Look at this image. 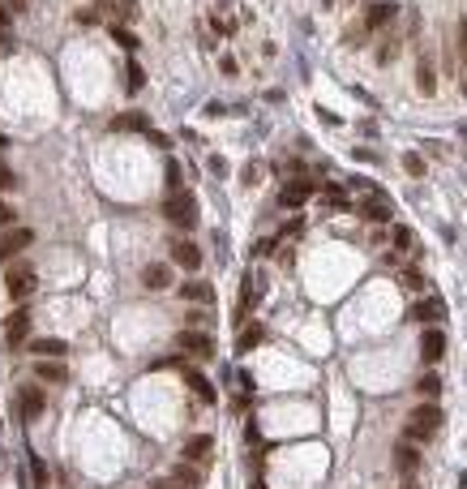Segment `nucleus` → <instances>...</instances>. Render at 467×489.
Returning <instances> with one entry per match:
<instances>
[{"label":"nucleus","instance_id":"40","mask_svg":"<svg viewBox=\"0 0 467 489\" xmlns=\"http://www.w3.org/2000/svg\"><path fill=\"white\" fill-rule=\"evenodd\" d=\"M150 489H176V485H172V481H155Z\"/></svg>","mask_w":467,"mask_h":489},{"label":"nucleus","instance_id":"25","mask_svg":"<svg viewBox=\"0 0 467 489\" xmlns=\"http://www.w3.org/2000/svg\"><path fill=\"white\" fill-rule=\"evenodd\" d=\"M321 202H326V206H347V193L339 185H326V189H321Z\"/></svg>","mask_w":467,"mask_h":489},{"label":"nucleus","instance_id":"1","mask_svg":"<svg viewBox=\"0 0 467 489\" xmlns=\"http://www.w3.org/2000/svg\"><path fill=\"white\" fill-rule=\"evenodd\" d=\"M438 429H442V408L438 403H425V408H416V412L408 416L403 438H408V442H429Z\"/></svg>","mask_w":467,"mask_h":489},{"label":"nucleus","instance_id":"17","mask_svg":"<svg viewBox=\"0 0 467 489\" xmlns=\"http://www.w3.org/2000/svg\"><path fill=\"white\" fill-rule=\"evenodd\" d=\"M172 481L185 485V489H198V485H202V472L193 468V464H176V468H172Z\"/></svg>","mask_w":467,"mask_h":489},{"label":"nucleus","instance_id":"14","mask_svg":"<svg viewBox=\"0 0 467 489\" xmlns=\"http://www.w3.org/2000/svg\"><path fill=\"white\" fill-rule=\"evenodd\" d=\"M35 373H39L43 382H56V386H60V382H69V369H64V361H39Z\"/></svg>","mask_w":467,"mask_h":489},{"label":"nucleus","instance_id":"18","mask_svg":"<svg viewBox=\"0 0 467 489\" xmlns=\"http://www.w3.org/2000/svg\"><path fill=\"white\" fill-rule=\"evenodd\" d=\"M309 193H313V185H309V181H292V185L283 189V206H300L304 198H309Z\"/></svg>","mask_w":467,"mask_h":489},{"label":"nucleus","instance_id":"16","mask_svg":"<svg viewBox=\"0 0 467 489\" xmlns=\"http://www.w3.org/2000/svg\"><path fill=\"white\" fill-rule=\"evenodd\" d=\"M390 18H395V5H390V0L373 5V9H369V22H364V35H369V30H377V26H386Z\"/></svg>","mask_w":467,"mask_h":489},{"label":"nucleus","instance_id":"13","mask_svg":"<svg viewBox=\"0 0 467 489\" xmlns=\"http://www.w3.org/2000/svg\"><path fill=\"white\" fill-rule=\"evenodd\" d=\"M412 318H421V322H442L446 318V305L438 301V297H429V301H421L412 309Z\"/></svg>","mask_w":467,"mask_h":489},{"label":"nucleus","instance_id":"43","mask_svg":"<svg viewBox=\"0 0 467 489\" xmlns=\"http://www.w3.org/2000/svg\"><path fill=\"white\" fill-rule=\"evenodd\" d=\"M5 146H9V142H5V134H0V151H5Z\"/></svg>","mask_w":467,"mask_h":489},{"label":"nucleus","instance_id":"24","mask_svg":"<svg viewBox=\"0 0 467 489\" xmlns=\"http://www.w3.org/2000/svg\"><path fill=\"white\" fill-rule=\"evenodd\" d=\"M181 292H185V301H202V305H211V288H206V284H185Z\"/></svg>","mask_w":467,"mask_h":489},{"label":"nucleus","instance_id":"30","mask_svg":"<svg viewBox=\"0 0 467 489\" xmlns=\"http://www.w3.org/2000/svg\"><path fill=\"white\" fill-rule=\"evenodd\" d=\"M9 189H18V176H13L5 163H0V193H9Z\"/></svg>","mask_w":467,"mask_h":489},{"label":"nucleus","instance_id":"21","mask_svg":"<svg viewBox=\"0 0 467 489\" xmlns=\"http://www.w3.org/2000/svg\"><path fill=\"white\" fill-rule=\"evenodd\" d=\"M185 455H189V460H211V438H206V434L189 438V442H185Z\"/></svg>","mask_w":467,"mask_h":489},{"label":"nucleus","instance_id":"20","mask_svg":"<svg viewBox=\"0 0 467 489\" xmlns=\"http://www.w3.org/2000/svg\"><path fill=\"white\" fill-rule=\"evenodd\" d=\"M356 215H364L369 223H386V219H390V206H386V202H360Z\"/></svg>","mask_w":467,"mask_h":489},{"label":"nucleus","instance_id":"15","mask_svg":"<svg viewBox=\"0 0 467 489\" xmlns=\"http://www.w3.org/2000/svg\"><path fill=\"white\" fill-rule=\"evenodd\" d=\"M416 86H421V95H433V90H438V73H433L429 56H421V64H416Z\"/></svg>","mask_w":467,"mask_h":489},{"label":"nucleus","instance_id":"33","mask_svg":"<svg viewBox=\"0 0 467 489\" xmlns=\"http://www.w3.org/2000/svg\"><path fill=\"white\" fill-rule=\"evenodd\" d=\"M111 39H116L120 47H137V39H133V35H129V30H124V26H116V30H111Z\"/></svg>","mask_w":467,"mask_h":489},{"label":"nucleus","instance_id":"44","mask_svg":"<svg viewBox=\"0 0 467 489\" xmlns=\"http://www.w3.org/2000/svg\"><path fill=\"white\" fill-rule=\"evenodd\" d=\"M253 489H266V485H262V481H253Z\"/></svg>","mask_w":467,"mask_h":489},{"label":"nucleus","instance_id":"42","mask_svg":"<svg viewBox=\"0 0 467 489\" xmlns=\"http://www.w3.org/2000/svg\"><path fill=\"white\" fill-rule=\"evenodd\" d=\"M459 489H467V472H463V477H459Z\"/></svg>","mask_w":467,"mask_h":489},{"label":"nucleus","instance_id":"22","mask_svg":"<svg viewBox=\"0 0 467 489\" xmlns=\"http://www.w3.org/2000/svg\"><path fill=\"white\" fill-rule=\"evenodd\" d=\"M262 339H266V331H262V326H249V331L240 335V344H236V348H240V352H253L257 344H262Z\"/></svg>","mask_w":467,"mask_h":489},{"label":"nucleus","instance_id":"10","mask_svg":"<svg viewBox=\"0 0 467 489\" xmlns=\"http://www.w3.org/2000/svg\"><path fill=\"white\" fill-rule=\"evenodd\" d=\"M30 352H35L39 361H64L69 344H64V339H35V344H30Z\"/></svg>","mask_w":467,"mask_h":489},{"label":"nucleus","instance_id":"31","mask_svg":"<svg viewBox=\"0 0 467 489\" xmlns=\"http://www.w3.org/2000/svg\"><path fill=\"white\" fill-rule=\"evenodd\" d=\"M13 219H18V210H13L5 198H0V227H13Z\"/></svg>","mask_w":467,"mask_h":489},{"label":"nucleus","instance_id":"2","mask_svg":"<svg viewBox=\"0 0 467 489\" xmlns=\"http://www.w3.org/2000/svg\"><path fill=\"white\" fill-rule=\"evenodd\" d=\"M163 210H168V219L176 227H193V219H198V202H193V193H185V189H172Z\"/></svg>","mask_w":467,"mask_h":489},{"label":"nucleus","instance_id":"41","mask_svg":"<svg viewBox=\"0 0 467 489\" xmlns=\"http://www.w3.org/2000/svg\"><path fill=\"white\" fill-rule=\"evenodd\" d=\"M9 9H26V0H9Z\"/></svg>","mask_w":467,"mask_h":489},{"label":"nucleus","instance_id":"12","mask_svg":"<svg viewBox=\"0 0 467 489\" xmlns=\"http://www.w3.org/2000/svg\"><path fill=\"white\" fill-rule=\"evenodd\" d=\"M181 348H185V352H193V356H202V361H206V356H215L211 335H202V331H198V335L185 331V335H181Z\"/></svg>","mask_w":467,"mask_h":489},{"label":"nucleus","instance_id":"27","mask_svg":"<svg viewBox=\"0 0 467 489\" xmlns=\"http://www.w3.org/2000/svg\"><path fill=\"white\" fill-rule=\"evenodd\" d=\"M416 386H421V395H433V399H438V390H442V378H438V373H425V378L416 382Z\"/></svg>","mask_w":467,"mask_h":489},{"label":"nucleus","instance_id":"4","mask_svg":"<svg viewBox=\"0 0 467 489\" xmlns=\"http://www.w3.org/2000/svg\"><path fill=\"white\" fill-rule=\"evenodd\" d=\"M43 408H47V399H43V390H39V386H22V390H18V399H13V412H18L22 421L43 416Z\"/></svg>","mask_w":467,"mask_h":489},{"label":"nucleus","instance_id":"45","mask_svg":"<svg viewBox=\"0 0 467 489\" xmlns=\"http://www.w3.org/2000/svg\"><path fill=\"white\" fill-rule=\"evenodd\" d=\"M463 95H467V73H463Z\"/></svg>","mask_w":467,"mask_h":489},{"label":"nucleus","instance_id":"32","mask_svg":"<svg viewBox=\"0 0 467 489\" xmlns=\"http://www.w3.org/2000/svg\"><path fill=\"white\" fill-rule=\"evenodd\" d=\"M459 56H463V73H467V18L459 22Z\"/></svg>","mask_w":467,"mask_h":489},{"label":"nucleus","instance_id":"38","mask_svg":"<svg viewBox=\"0 0 467 489\" xmlns=\"http://www.w3.org/2000/svg\"><path fill=\"white\" fill-rule=\"evenodd\" d=\"M9 22H13V13H9V0H0V30H9Z\"/></svg>","mask_w":467,"mask_h":489},{"label":"nucleus","instance_id":"29","mask_svg":"<svg viewBox=\"0 0 467 489\" xmlns=\"http://www.w3.org/2000/svg\"><path fill=\"white\" fill-rule=\"evenodd\" d=\"M395 47H399V35H386V43H382L377 60H382V64H390V60H395Z\"/></svg>","mask_w":467,"mask_h":489},{"label":"nucleus","instance_id":"46","mask_svg":"<svg viewBox=\"0 0 467 489\" xmlns=\"http://www.w3.org/2000/svg\"><path fill=\"white\" fill-rule=\"evenodd\" d=\"M408 489H416V485H408Z\"/></svg>","mask_w":467,"mask_h":489},{"label":"nucleus","instance_id":"34","mask_svg":"<svg viewBox=\"0 0 467 489\" xmlns=\"http://www.w3.org/2000/svg\"><path fill=\"white\" fill-rule=\"evenodd\" d=\"M30 472H35V489L47 485V468H43V460H30Z\"/></svg>","mask_w":467,"mask_h":489},{"label":"nucleus","instance_id":"37","mask_svg":"<svg viewBox=\"0 0 467 489\" xmlns=\"http://www.w3.org/2000/svg\"><path fill=\"white\" fill-rule=\"evenodd\" d=\"M142 82H146V77H142V69L133 64V69H129V90H142Z\"/></svg>","mask_w":467,"mask_h":489},{"label":"nucleus","instance_id":"35","mask_svg":"<svg viewBox=\"0 0 467 489\" xmlns=\"http://www.w3.org/2000/svg\"><path fill=\"white\" fill-rule=\"evenodd\" d=\"M412 232H408V227H395V244H399V249H412Z\"/></svg>","mask_w":467,"mask_h":489},{"label":"nucleus","instance_id":"6","mask_svg":"<svg viewBox=\"0 0 467 489\" xmlns=\"http://www.w3.org/2000/svg\"><path fill=\"white\" fill-rule=\"evenodd\" d=\"M395 468L403 472V477H412V472L421 468V451H416V442H408V438L399 442V451H395Z\"/></svg>","mask_w":467,"mask_h":489},{"label":"nucleus","instance_id":"9","mask_svg":"<svg viewBox=\"0 0 467 489\" xmlns=\"http://www.w3.org/2000/svg\"><path fill=\"white\" fill-rule=\"evenodd\" d=\"M421 356L429 365H438L442 356H446V335L442 331H425V339H421Z\"/></svg>","mask_w":467,"mask_h":489},{"label":"nucleus","instance_id":"3","mask_svg":"<svg viewBox=\"0 0 467 489\" xmlns=\"http://www.w3.org/2000/svg\"><path fill=\"white\" fill-rule=\"evenodd\" d=\"M30 240H35V232H30V227H0V266H5L9 258H18Z\"/></svg>","mask_w":467,"mask_h":489},{"label":"nucleus","instance_id":"7","mask_svg":"<svg viewBox=\"0 0 467 489\" xmlns=\"http://www.w3.org/2000/svg\"><path fill=\"white\" fill-rule=\"evenodd\" d=\"M172 262H176V266H185V271H198V266H202V253H198V244H189V240H176V244H172Z\"/></svg>","mask_w":467,"mask_h":489},{"label":"nucleus","instance_id":"8","mask_svg":"<svg viewBox=\"0 0 467 489\" xmlns=\"http://www.w3.org/2000/svg\"><path fill=\"white\" fill-rule=\"evenodd\" d=\"M172 284V266H163V262H150L146 271H142V288H150V292H163Z\"/></svg>","mask_w":467,"mask_h":489},{"label":"nucleus","instance_id":"26","mask_svg":"<svg viewBox=\"0 0 467 489\" xmlns=\"http://www.w3.org/2000/svg\"><path fill=\"white\" fill-rule=\"evenodd\" d=\"M403 168H408L412 176H425V172H429V163H425L421 155H416V151H408V155H403Z\"/></svg>","mask_w":467,"mask_h":489},{"label":"nucleus","instance_id":"23","mask_svg":"<svg viewBox=\"0 0 467 489\" xmlns=\"http://www.w3.org/2000/svg\"><path fill=\"white\" fill-rule=\"evenodd\" d=\"M253 305H257V279L249 275V279H245V297H240V318H245Z\"/></svg>","mask_w":467,"mask_h":489},{"label":"nucleus","instance_id":"19","mask_svg":"<svg viewBox=\"0 0 467 489\" xmlns=\"http://www.w3.org/2000/svg\"><path fill=\"white\" fill-rule=\"evenodd\" d=\"M185 382H189L193 390H198V399H202V403H215V386L206 382L202 373H193V369H189V373H185Z\"/></svg>","mask_w":467,"mask_h":489},{"label":"nucleus","instance_id":"5","mask_svg":"<svg viewBox=\"0 0 467 489\" xmlns=\"http://www.w3.org/2000/svg\"><path fill=\"white\" fill-rule=\"evenodd\" d=\"M35 271H30V266H13L9 275H5V288H9V297L13 301H26L30 297V292H35Z\"/></svg>","mask_w":467,"mask_h":489},{"label":"nucleus","instance_id":"28","mask_svg":"<svg viewBox=\"0 0 467 489\" xmlns=\"http://www.w3.org/2000/svg\"><path fill=\"white\" fill-rule=\"evenodd\" d=\"M111 129H146V116H137V112H133V116H116Z\"/></svg>","mask_w":467,"mask_h":489},{"label":"nucleus","instance_id":"36","mask_svg":"<svg viewBox=\"0 0 467 489\" xmlns=\"http://www.w3.org/2000/svg\"><path fill=\"white\" fill-rule=\"evenodd\" d=\"M399 284H403V288H421L425 279H421V275H416V271H408V275H399Z\"/></svg>","mask_w":467,"mask_h":489},{"label":"nucleus","instance_id":"39","mask_svg":"<svg viewBox=\"0 0 467 489\" xmlns=\"http://www.w3.org/2000/svg\"><path fill=\"white\" fill-rule=\"evenodd\" d=\"M120 13H124V18H133V13H137V5H133V0H120V5H116Z\"/></svg>","mask_w":467,"mask_h":489},{"label":"nucleus","instance_id":"11","mask_svg":"<svg viewBox=\"0 0 467 489\" xmlns=\"http://www.w3.org/2000/svg\"><path fill=\"white\" fill-rule=\"evenodd\" d=\"M26 335H30V314H26V309H18V314L9 318V326H5V339H9L13 348H22Z\"/></svg>","mask_w":467,"mask_h":489}]
</instances>
